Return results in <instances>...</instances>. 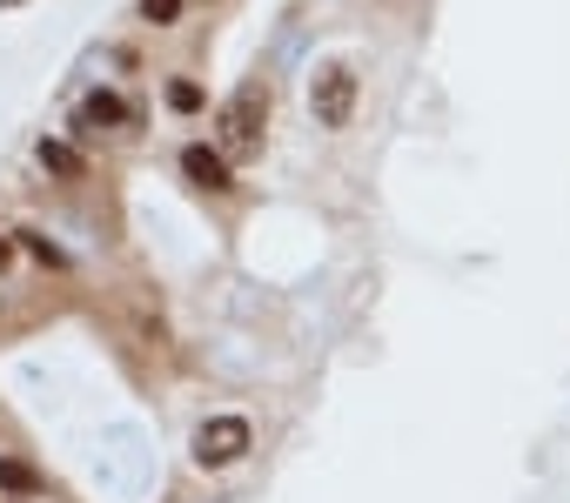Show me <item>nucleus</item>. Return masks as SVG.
I'll return each mask as SVG.
<instances>
[{
  "mask_svg": "<svg viewBox=\"0 0 570 503\" xmlns=\"http://www.w3.org/2000/svg\"><path fill=\"white\" fill-rule=\"evenodd\" d=\"M262 128H268V88L248 81V88H235L228 108H222V141H228V148H255Z\"/></svg>",
  "mask_w": 570,
  "mask_h": 503,
  "instance_id": "obj_1",
  "label": "nucleus"
},
{
  "mask_svg": "<svg viewBox=\"0 0 570 503\" xmlns=\"http://www.w3.org/2000/svg\"><path fill=\"white\" fill-rule=\"evenodd\" d=\"M248 443H255V436H248L242 416H215V423L195 430V463H202V470H228V463L248 456Z\"/></svg>",
  "mask_w": 570,
  "mask_h": 503,
  "instance_id": "obj_2",
  "label": "nucleus"
},
{
  "mask_svg": "<svg viewBox=\"0 0 570 503\" xmlns=\"http://www.w3.org/2000/svg\"><path fill=\"white\" fill-rule=\"evenodd\" d=\"M309 108H316V121H323V128H350V108H356V75H350V68H323V75H316Z\"/></svg>",
  "mask_w": 570,
  "mask_h": 503,
  "instance_id": "obj_3",
  "label": "nucleus"
},
{
  "mask_svg": "<svg viewBox=\"0 0 570 503\" xmlns=\"http://www.w3.org/2000/svg\"><path fill=\"white\" fill-rule=\"evenodd\" d=\"M181 175H188L195 188H208V195H228V188H235V175H228V161H222L215 148H181Z\"/></svg>",
  "mask_w": 570,
  "mask_h": 503,
  "instance_id": "obj_4",
  "label": "nucleus"
},
{
  "mask_svg": "<svg viewBox=\"0 0 570 503\" xmlns=\"http://www.w3.org/2000/svg\"><path fill=\"white\" fill-rule=\"evenodd\" d=\"M115 121H128V108H121L115 95H88V101H81V135H95V128H115Z\"/></svg>",
  "mask_w": 570,
  "mask_h": 503,
  "instance_id": "obj_5",
  "label": "nucleus"
},
{
  "mask_svg": "<svg viewBox=\"0 0 570 503\" xmlns=\"http://www.w3.org/2000/svg\"><path fill=\"white\" fill-rule=\"evenodd\" d=\"M0 490L35 496V490H41V470H35V463H21V456H0Z\"/></svg>",
  "mask_w": 570,
  "mask_h": 503,
  "instance_id": "obj_6",
  "label": "nucleus"
},
{
  "mask_svg": "<svg viewBox=\"0 0 570 503\" xmlns=\"http://www.w3.org/2000/svg\"><path fill=\"white\" fill-rule=\"evenodd\" d=\"M41 161H48L55 175H68V181L81 175V155H75V148H61V141H41Z\"/></svg>",
  "mask_w": 570,
  "mask_h": 503,
  "instance_id": "obj_7",
  "label": "nucleus"
},
{
  "mask_svg": "<svg viewBox=\"0 0 570 503\" xmlns=\"http://www.w3.org/2000/svg\"><path fill=\"white\" fill-rule=\"evenodd\" d=\"M168 108L195 115V108H202V88H195V81H175V88H168Z\"/></svg>",
  "mask_w": 570,
  "mask_h": 503,
  "instance_id": "obj_8",
  "label": "nucleus"
},
{
  "mask_svg": "<svg viewBox=\"0 0 570 503\" xmlns=\"http://www.w3.org/2000/svg\"><path fill=\"white\" fill-rule=\"evenodd\" d=\"M141 14H148V21H155V28H168V21H175V14H181V0H141Z\"/></svg>",
  "mask_w": 570,
  "mask_h": 503,
  "instance_id": "obj_9",
  "label": "nucleus"
},
{
  "mask_svg": "<svg viewBox=\"0 0 570 503\" xmlns=\"http://www.w3.org/2000/svg\"><path fill=\"white\" fill-rule=\"evenodd\" d=\"M28 248H35V256H41V263H55V269H61V263H68V256H61V248H55V241H48V235H35V228H28Z\"/></svg>",
  "mask_w": 570,
  "mask_h": 503,
  "instance_id": "obj_10",
  "label": "nucleus"
},
{
  "mask_svg": "<svg viewBox=\"0 0 570 503\" xmlns=\"http://www.w3.org/2000/svg\"><path fill=\"white\" fill-rule=\"evenodd\" d=\"M0 263H8V241H0Z\"/></svg>",
  "mask_w": 570,
  "mask_h": 503,
  "instance_id": "obj_11",
  "label": "nucleus"
}]
</instances>
